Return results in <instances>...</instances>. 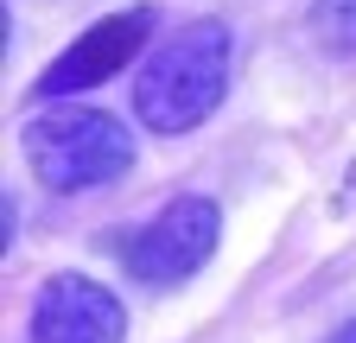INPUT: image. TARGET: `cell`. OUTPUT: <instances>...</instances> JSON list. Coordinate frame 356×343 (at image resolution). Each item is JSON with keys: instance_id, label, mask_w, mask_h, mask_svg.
Wrapping results in <instances>:
<instances>
[{"instance_id": "cell-1", "label": "cell", "mask_w": 356, "mask_h": 343, "mask_svg": "<svg viewBox=\"0 0 356 343\" xmlns=\"http://www.w3.org/2000/svg\"><path fill=\"white\" fill-rule=\"evenodd\" d=\"M229 90V26L222 19H191L172 38L147 51L140 76H134V115L147 134H191L204 127Z\"/></svg>"}, {"instance_id": "cell-2", "label": "cell", "mask_w": 356, "mask_h": 343, "mask_svg": "<svg viewBox=\"0 0 356 343\" xmlns=\"http://www.w3.org/2000/svg\"><path fill=\"white\" fill-rule=\"evenodd\" d=\"M19 147L26 165L44 191H96L115 185L121 172L134 165V134L108 115V108H89V102H58L19 127Z\"/></svg>"}, {"instance_id": "cell-3", "label": "cell", "mask_w": 356, "mask_h": 343, "mask_svg": "<svg viewBox=\"0 0 356 343\" xmlns=\"http://www.w3.org/2000/svg\"><path fill=\"white\" fill-rule=\"evenodd\" d=\"M222 242V210L210 197H172L147 229L127 235V274L140 286H185Z\"/></svg>"}, {"instance_id": "cell-4", "label": "cell", "mask_w": 356, "mask_h": 343, "mask_svg": "<svg viewBox=\"0 0 356 343\" xmlns=\"http://www.w3.org/2000/svg\"><path fill=\"white\" fill-rule=\"evenodd\" d=\"M32 343H127V312L102 280L58 274L32 299Z\"/></svg>"}, {"instance_id": "cell-5", "label": "cell", "mask_w": 356, "mask_h": 343, "mask_svg": "<svg viewBox=\"0 0 356 343\" xmlns=\"http://www.w3.org/2000/svg\"><path fill=\"white\" fill-rule=\"evenodd\" d=\"M153 32V13L147 7H127V13H108V19H96L76 45L44 70L38 83H32V96H44V102H64V96H76V90H89V83H102V76H115L134 51H140V38Z\"/></svg>"}, {"instance_id": "cell-6", "label": "cell", "mask_w": 356, "mask_h": 343, "mask_svg": "<svg viewBox=\"0 0 356 343\" xmlns=\"http://www.w3.org/2000/svg\"><path fill=\"white\" fill-rule=\"evenodd\" d=\"M312 38L337 58H356V0H318L312 7Z\"/></svg>"}, {"instance_id": "cell-7", "label": "cell", "mask_w": 356, "mask_h": 343, "mask_svg": "<svg viewBox=\"0 0 356 343\" xmlns=\"http://www.w3.org/2000/svg\"><path fill=\"white\" fill-rule=\"evenodd\" d=\"M331 343H356V318H350L343 331H331Z\"/></svg>"}, {"instance_id": "cell-8", "label": "cell", "mask_w": 356, "mask_h": 343, "mask_svg": "<svg viewBox=\"0 0 356 343\" xmlns=\"http://www.w3.org/2000/svg\"><path fill=\"white\" fill-rule=\"evenodd\" d=\"M343 203H350V210H356V172H350V197H343Z\"/></svg>"}]
</instances>
